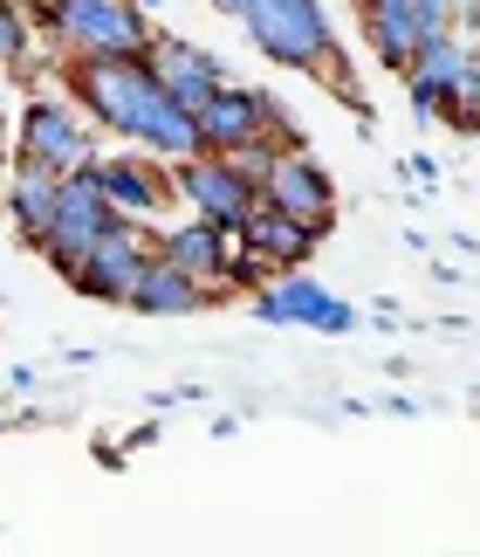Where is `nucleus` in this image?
I'll return each mask as SVG.
<instances>
[{"mask_svg":"<svg viewBox=\"0 0 480 557\" xmlns=\"http://www.w3.org/2000/svg\"><path fill=\"white\" fill-rule=\"evenodd\" d=\"M138 8H144V14H151V8H165V0H138Z\"/></svg>","mask_w":480,"mask_h":557,"instance_id":"25","label":"nucleus"},{"mask_svg":"<svg viewBox=\"0 0 480 557\" xmlns=\"http://www.w3.org/2000/svg\"><path fill=\"white\" fill-rule=\"evenodd\" d=\"M14 165H49V173H83L97 165V124L83 117V103L70 90H35L21 97L14 124Z\"/></svg>","mask_w":480,"mask_h":557,"instance_id":"4","label":"nucleus"},{"mask_svg":"<svg viewBox=\"0 0 480 557\" xmlns=\"http://www.w3.org/2000/svg\"><path fill=\"white\" fill-rule=\"evenodd\" d=\"M41 28L70 55H151V14L138 0H41Z\"/></svg>","mask_w":480,"mask_h":557,"instance_id":"2","label":"nucleus"},{"mask_svg":"<svg viewBox=\"0 0 480 557\" xmlns=\"http://www.w3.org/2000/svg\"><path fill=\"white\" fill-rule=\"evenodd\" d=\"M8 426H14V420H8V413H0V434H8Z\"/></svg>","mask_w":480,"mask_h":557,"instance_id":"26","label":"nucleus"},{"mask_svg":"<svg viewBox=\"0 0 480 557\" xmlns=\"http://www.w3.org/2000/svg\"><path fill=\"white\" fill-rule=\"evenodd\" d=\"M117 221V207L103 200V186H97V173L83 165V173H70L62 180V200H55V227L41 234V262H49L55 275H76L83 262H90V248L103 242V227Z\"/></svg>","mask_w":480,"mask_h":557,"instance_id":"6","label":"nucleus"},{"mask_svg":"<svg viewBox=\"0 0 480 557\" xmlns=\"http://www.w3.org/2000/svg\"><path fill=\"white\" fill-rule=\"evenodd\" d=\"M144 62L159 70V83H165V90L186 103L192 117H200L206 103H213V90L227 83L220 55H213V49H200V41H179V35H159V41H151V55H144Z\"/></svg>","mask_w":480,"mask_h":557,"instance_id":"15","label":"nucleus"},{"mask_svg":"<svg viewBox=\"0 0 480 557\" xmlns=\"http://www.w3.org/2000/svg\"><path fill=\"white\" fill-rule=\"evenodd\" d=\"M8 165H14V159H8V152H0V200H8Z\"/></svg>","mask_w":480,"mask_h":557,"instance_id":"24","label":"nucleus"},{"mask_svg":"<svg viewBox=\"0 0 480 557\" xmlns=\"http://www.w3.org/2000/svg\"><path fill=\"white\" fill-rule=\"evenodd\" d=\"M35 385H41L35 366H14V372H8V393H35Z\"/></svg>","mask_w":480,"mask_h":557,"instance_id":"22","label":"nucleus"},{"mask_svg":"<svg viewBox=\"0 0 480 557\" xmlns=\"http://www.w3.org/2000/svg\"><path fill=\"white\" fill-rule=\"evenodd\" d=\"M261 193H268L275 207H289L295 221H310L316 234H337V180L323 173V165L302 152V145H289L275 165H268V180H261Z\"/></svg>","mask_w":480,"mask_h":557,"instance_id":"12","label":"nucleus"},{"mask_svg":"<svg viewBox=\"0 0 480 557\" xmlns=\"http://www.w3.org/2000/svg\"><path fill=\"white\" fill-rule=\"evenodd\" d=\"M172 186H179L186 213H206V221H220V227H233V234L248 227V213L261 207V186L240 173L227 152H200V159L172 165Z\"/></svg>","mask_w":480,"mask_h":557,"instance_id":"8","label":"nucleus"},{"mask_svg":"<svg viewBox=\"0 0 480 557\" xmlns=\"http://www.w3.org/2000/svg\"><path fill=\"white\" fill-rule=\"evenodd\" d=\"M419 21H426V35L460 28V0H419Z\"/></svg>","mask_w":480,"mask_h":557,"instance_id":"20","label":"nucleus"},{"mask_svg":"<svg viewBox=\"0 0 480 557\" xmlns=\"http://www.w3.org/2000/svg\"><path fill=\"white\" fill-rule=\"evenodd\" d=\"M405 173H412V180H426V186H432V180H440V159H426V152H412V159H405Z\"/></svg>","mask_w":480,"mask_h":557,"instance_id":"21","label":"nucleus"},{"mask_svg":"<svg viewBox=\"0 0 480 557\" xmlns=\"http://www.w3.org/2000/svg\"><path fill=\"white\" fill-rule=\"evenodd\" d=\"M62 180H70V173H49V165H8V200H0V207H8V227L28 248H41V234L55 227Z\"/></svg>","mask_w":480,"mask_h":557,"instance_id":"18","label":"nucleus"},{"mask_svg":"<svg viewBox=\"0 0 480 557\" xmlns=\"http://www.w3.org/2000/svg\"><path fill=\"white\" fill-rule=\"evenodd\" d=\"M62 90L83 103V117H90L97 132H111L124 145H144V152L165 159V165H186V159L206 152L200 117L165 90L144 55H70Z\"/></svg>","mask_w":480,"mask_h":557,"instance_id":"1","label":"nucleus"},{"mask_svg":"<svg viewBox=\"0 0 480 557\" xmlns=\"http://www.w3.org/2000/svg\"><path fill=\"white\" fill-rule=\"evenodd\" d=\"M0 132H8V111H0Z\"/></svg>","mask_w":480,"mask_h":557,"instance_id":"27","label":"nucleus"},{"mask_svg":"<svg viewBox=\"0 0 480 557\" xmlns=\"http://www.w3.org/2000/svg\"><path fill=\"white\" fill-rule=\"evenodd\" d=\"M159 255V227L151 221H117L103 227V242L90 248V262H83L76 275H62L76 296H90V304H124L130 310V289H138V275H144V262Z\"/></svg>","mask_w":480,"mask_h":557,"instance_id":"5","label":"nucleus"},{"mask_svg":"<svg viewBox=\"0 0 480 557\" xmlns=\"http://www.w3.org/2000/svg\"><path fill=\"white\" fill-rule=\"evenodd\" d=\"M357 21H364V49L384 62L391 76L412 70V55H419L426 41V21H419V0H351Z\"/></svg>","mask_w":480,"mask_h":557,"instance_id":"16","label":"nucleus"},{"mask_svg":"<svg viewBox=\"0 0 480 557\" xmlns=\"http://www.w3.org/2000/svg\"><path fill=\"white\" fill-rule=\"evenodd\" d=\"M200 138H206V152H240V145H254V138H289L295 145V117L281 111V97H268V90L220 83L213 103L200 111Z\"/></svg>","mask_w":480,"mask_h":557,"instance_id":"7","label":"nucleus"},{"mask_svg":"<svg viewBox=\"0 0 480 557\" xmlns=\"http://www.w3.org/2000/svg\"><path fill=\"white\" fill-rule=\"evenodd\" d=\"M28 14H21V0H0V70H28Z\"/></svg>","mask_w":480,"mask_h":557,"instance_id":"19","label":"nucleus"},{"mask_svg":"<svg viewBox=\"0 0 480 557\" xmlns=\"http://www.w3.org/2000/svg\"><path fill=\"white\" fill-rule=\"evenodd\" d=\"M240 28H248V41L268 62H281V70H310L323 76L330 70V14H323V0H240Z\"/></svg>","mask_w":480,"mask_h":557,"instance_id":"3","label":"nucleus"},{"mask_svg":"<svg viewBox=\"0 0 480 557\" xmlns=\"http://www.w3.org/2000/svg\"><path fill=\"white\" fill-rule=\"evenodd\" d=\"M467 62H473V41H467L460 28L426 35V41H419V55H412V70H405L412 117H419V124H440V117H446V103H453V83L467 76Z\"/></svg>","mask_w":480,"mask_h":557,"instance_id":"11","label":"nucleus"},{"mask_svg":"<svg viewBox=\"0 0 480 557\" xmlns=\"http://www.w3.org/2000/svg\"><path fill=\"white\" fill-rule=\"evenodd\" d=\"M97 186H103V200H111L124 221H159L165 200L179 186H172V165L165 159H151L144 145H130V152H97Z\"/></svg>","mask_w":480,"mask_h":557,"instance_id":"10","label":"nucleus"},{"mask_svg":"<svg viewBox=\"0 0 480 557\" xmlns=\"http://www.w3.org/2000/svg\"><path fill=\"white\" fill-rule=\"evenodd\" d=\"M213 304H220V296H213L200 275H186L165 248L144 262L138 289H130V310H138V317H200V310H213Z\"/></svg>","mask_w":480,"mask_h":557,"instance_id":"17","label":"nucleus"},{"mask_svg":"<svg viewBox=\"0 0 480 557\" xmlns=\"http://www.w3.org/2000/svg\"><path fill=\"white\" fill-rule=\"evenodd\" d=\"M323 242H330V234H316L310 221H295V213L275 207L268 193H261V207L248 213V227H240V248H254L275 275H281V269H310V255H316Z\"/></svg>","mask_w":480,"mask_h":557,"instance_id":"14","label":"nucleus"},{"mask_svg":"<svg viewBox=\"0 0 480 557\" xmlns=\"http://www.w3.org/2000/svg\"><path fill=\"white\" fill-rule=\"evenodd\" d=\"M159 248H165L186 275H200V283L227 304V269H233V255H240V234H233V227L206 221V213H186L179 227L159 234Z\"/></svg>","mask_w":480,"mask_h":557,"instance_id":"13","label":"nucleus"},{"mask_svg":"<svg viewBox=\"0 0 480 557\" xmlns=\"http://www.w3.org/2000/svg\"><path fill=\"white\" fill-rule=\"evenodd\" d=\"M254 317L261 324H302V331H323V337H343V331L364 324V317L343 304V296L323 289L310 269H281L268 289H254Z\"/></svg>","mask_w":480,"mask_h":557,"instance_id":"9","label":"nucleus"},{"mask_svg":"<svg viewBox=\"0 0 480 557\" xmlns=\"http://www.w3.org/2000/svg\"><path fill=\"white\" fill-rule=\"evenodd\" d=\"M460 35H480V0H460Z\"/></svg>","mask_w":480,"mask_h":557,"instance_id":"23","label":"nucleus"}]
</instances>
